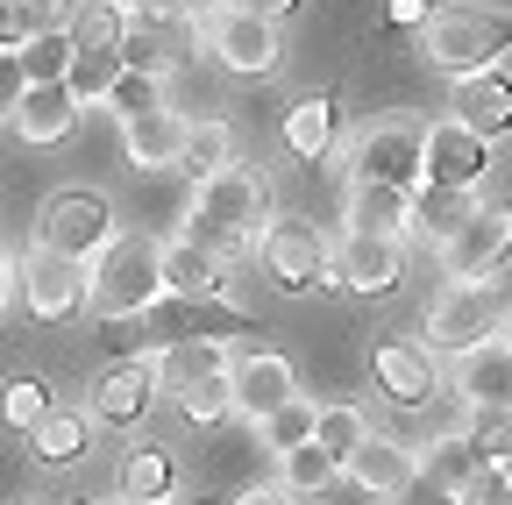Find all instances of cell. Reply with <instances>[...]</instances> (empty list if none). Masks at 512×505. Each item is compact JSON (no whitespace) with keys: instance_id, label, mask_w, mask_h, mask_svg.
<instances>
[{"instance_id":"1","label":"cell","mask_w":512,"mask_h":505,"mask_svg":"<svg viewBox=\"0 0 512 505\" xmlns=\"http://www.w3.org/2000/svg\"><path fill=\"white\" fill-rule=\"evenodd\" d=\"M264 221H271V185H264V171L228 164L221 178L200 185V207H192V235H185V242L214 249V257H235V249H249L256 235H264Z\"/></svg>"},{"instance_id":"2","label":"cell","mask_w":512,"mask_h":505,"mask_svg":"<svg viewBox=\"0 0 512 505\" xmlns=\"http://www.w3.org/2000/svg\"><path fill=\"white\" fill-rule=\"evenodd\" d=\"M121 335V349H178V342H235V335H256V321L249 313H235V306H221V299H178V292H164V299H150L143 313H128V321H114Z\"/></svg>"},{"instance_id":"3","label":"cell","mask_w":512,"mask_h":505,"mask_svg":"<svg viewBox=\"0 0 512 505\" xmlns=\"http://www.w3.org/2000/svg\"><path fill=\"white\" fill-rule=\"evenodd\" d=\"M420 50H427V65L456 72V79L491 72V57L512 50V15H498V8H441V15L420 22Z\"/></svg>"},{"instance_id":"4","label":"cell","mask_w":512,"mask_h":505,"mask_svg":"<svg viewBox=\"0 0 512 505\" xmlns=\"http://www.w3.org/2000/svg\"><path fill=\"white\" fill-rule=\"evenodd\" d=\"M150 299H164V264L143 235H121L107 242V257L93 271V313L100 321H128V313H143Z\"/></svg>"},{"instance_id":"5","label":"cell","mask_w":512,"mask_h":505,"mask_svg":"<svg viewBox=\"0 0 512 505\" xmlns=\"http://www.w3.org/2000/svg\"><path fill=\"white\" fill-rule=\"evenodd\" d=\"M505 328V292L491 285V278H463V285H448L441 299H434V313H427V342L434 349H477V342H491Z\"/></svg>"},{"instance_id":"6","label":"cell","mask_w":512,"mask_h":505,"mask_svg":"<svg viewBox=\"0 0 512 505\" xmlns=\"http://www.w3.org/2000/svg\"><path fill=\"white\" fill-rule=\"evenodd\" d=\"M264 271L278 278V292H313V285H335V249L313 221H271L264 228Z\"/></svg>"},{"instance_id":"7","label":"cell","mask_w":512,"mask_h":505,"mask_svg":"<svg viewBox=\"0 0 512 505\" xmlns=\"http://www.w3.org/2000/svg\"><path fill=\"white\" fill-rule=\"evenodd\" d=\"M505 257H512V207H470L456 228L441 235L448 278H491Z\"/></svg>"},{"instance_id":"8","label":"cell","mask_w":512,"mask_h":505,"mask_svg":"<svg viewBox=\"0 0 512 505\" xmlns=\"http://www.w3.org/2000/svg\"><path fill=\"white\" fill-rule=\"evenodd\" d=\"M15 278H22V299H29L36 321H72L79 299H86V271H79L72 257H57V249H43V242L22 249Z\"/></svg>"},{"instance_id":"9","label":"cell","mask_w":512,"mask_h":505,"mask_svg":"<svg viewBox=\"0 0 512 505\" xmlns=\"http://www.w3.org/2000/svg\"><path fill=\"white\" fill-rule=\"evenodd\" d=\"M107 235H114V214L100 193H57L43 207V249H57L72 264H86V249H107Z\"/></svg>"},{"instance_id":"10","label":"cell","mask_w":512,"mask_h":505,"mask_svg":"<svg viewBox=\"0 0 512 505\" xmlns=\"http://www.w3.org/2000/svg\"><path fill=\"white\" fill-rule=\"evenodd\" d=\"M484 136L456 129V121H441V129L420 136V185H441V193H470L484 178Z\"/></svg>"},{"instance_id":"11","label":"cell","mask_w":512,"mask_h":505,"mask_svg":"<svg viewBox=\"0 0 512 505\" xmlns=\"http://www.w3.org/2000/svg\"><path fill=\"white\" fill-rule=\"evenodd\" d=\"M207 36H214V50H221L228 72H271V65H278V22H256V15L214 8Z\"/></svg>"},{"instance_id":"12","label":"cell","mask_w":512,"mask_h":505,"mask_svg":"<svg viewBox=\"0 0 512 505\" xmlns=\"http://www.w3.org/2000/svg\"><path fill=\"white\" fill-rule=\"evenodd\" d=\"M356 178L420 193V129H370V136L356 143Z\"/></svg>"},{"instance_id":"13","label":"cell","mask_w":512,"mask_h":505,"mask_svg":"<svg viewBox=\"0 0 512 505\" xmlns=\"http://www.w3.org/2000/svg\"><path fill=\"white\" fill-rule=\"evenodd\" d=\"M335 278H342L349 292H392V285H399V242L349 228L342 249H335Z\"/></svg>"},{"instance_id":"14","label":"cell","mask_w":512,"mask_h":505,"mask_svg":"<svg viewBox=\"0 0 512 505\" xmlns=\"http://www.w3.org/2000/svg\"><path fill=\"white\" fill-rule=\"evenodd\" d=\"M150 399H157V370L143 363V356H128V363H114L100 385H93V413L107 420V427H128V420H143L150 413Z\"/></svg>"},{"instance_id":"15","label":"cell","mask_w":512,"mask_h":505,"mask_svg":"<svg viewBox=\"0 0 512 505\" xmlns=\"http://www.w3.org/2000/svg\"><path fill=\"white\" fill-rule=\"evenodd\" d=\"M456 129H470V136H505L512 129V79H498V72H470V79H456Z\"/></svg>"},{"instance_id":"16","label":"cell","mask_w":512,"mask_h":505,"mask_svg":"<svg viewBox=\"0 0 512 505\" xmlns=\"http://www.w3.org/2000/svg\"><path fill=\"white\" fill-rule=\"evenodd\" d=\"M228 392H235V406H242V413H256V420H271L285 399H299V392H292V363H285V356H249L242 370H228Z\"/></svg>"},{"instance_id":"17","label":"cell","mask_w":512,"mask_h":505,"mask_svg":"<svg viewBox=\"0 0 512 505\" xmlns=\"http://www.w3.org/2000/svg\"><path fill=\"white\" fill-rule=\"evenodd\" d=\"M72 121H79V100H72V86H29L22 93V107H15V136L22 143H57V136H72Z\"/></svg>"},{"instance_id":"18","label":"cell","mask_w":512,"mask_h":505,"mask_svg":"<svg viewBox=\"0 0 512 505\" xmlns=\"http://www.w3.org/2000/svg\"><path fill=\"white\" fill-rule=\"evenodd\" d=\"M406 221H413V193H406V185H377V178L349 185V228L356 235H399Z\"/></svg>"},{"instance_id":"19","label":"cell","mask_w":512,"mask_h":505,"mask_svg":"<svg viewBox=\"0 0 512 505\" xmlns=\"http://www.w3.org/2000/svg\"><path fill=\"white\" fill-rule=\"evenodd\" d=\"M121 136H128V164H143V171H164V164H178L185 157V121L178 114H136V121H121Z\"/></svg>"},{"instance_id":"20","label":"cell","mask_w":512,"mask_h":505,"mask_svg":"<svg viewBox=\"0 0 512 505\" xmlns=\"http://www.w3.org/2000/svg\"><path fill=\"white\" fill-rule=\"evenodd\" d=\"M370 370H377V385L392 392L399 406H427V399H434V370H427V356L406 349V342H377V349H370Z\"/></svg>"},{"instance_id":"21","label":"cell","mask_w":512,"mask_h":505,"mask_svg":"<svg viewBox=\"0 0 512 505\" xmlns=\"http://www.w3.org/2000/svg\"><path fill=\"white\" fill-rule=\"evenodd\" d=\"M342 470H349L363 491H377V498H399V491L420 477V470H413V456L399 449V441H377V434H363V449H356Z\"/></svg>"},{"instance_id":"22","label":"cell","mask_w":512,"mask_h":505,"mask_svg":"<svg viewBox=\"0 0 512 505\" xmlns=\"http://www.w3.org/2000/svg\"><path fill=\"white\" fill-rule=\"evenodd\" d=\"M157 264H164V292L178 299H221V257L200 242H171L157 249Z\"/></svg>"},{"instance_id":"23","label":"cell","mask_w":512,"mask_h":505,"mask_svg":"<svg viewBox=\"0 0 512 505\" xmlns=\"http://www.w3.org/2000/svg\"><path fill=\"white\" fill-rule=\"evenodd\" d=\"M463 392H470L477 406H505V413H512V349H505V342L463 349Z\"/></svg>"},{"instance_id":"24","label":"cell","mask_w":512,"mask_h":505,"mask_svg":"<svg viewBox=\"0 0 512 505\" xmlns=\"http://www.w3.org/2000/svg\"><path fill=\"white\" fill-rule=\"evenodd\" d=\"M64 43H72V50H121L128 43L121 0H79V8L64 15Z\"/></svg>"},{"instance_id":"25","label":"cell","mask_w":512,"mask_h":505,"mask_svg":"<svg viewBox=\"0 0 512 505\" xmlns=\"http://www.w3.org/2000/svg\"><path fill=\"white\" fill-rule=\"evenodd\" d=\"M285 143H292L306 164H320V157H328V143H335V107L320 100V93H313V100H299V107H292V121H285Z\"/></svg>"},{"instance_id":"26","label":"cell","mask_w":512,"mask_h":505,"mask_svg":"<svg viewBox=\"0 0 512 505\" xmlns=\"http://www.w3.org/2000/svg\"><path fill=\"white\" fill-rule=\"evenodd\" d=\"M29 449H36L50 470L79 463V456H86V420H79V413H50L43 427H29Z\"/></svg>"},{"instance_id":"27","label":"cell","mask_w":512,"mask_h":505,"mask_svg":"<svg viewBox=\"0 0 512 505\" xmlns=\"http://www.w3.org/2000/svg\"><path fill=\"white\" fill-rule=\"evenodd\" d=\"M164 491H171V456L164 449H136L121 463V498L128 505H164Z\"/></svg>"},{"instance_id":"28","label":"cell","mask_w":512,"mask_h":505,"mask_svg":"<svg viewBox=\"0 0 512 505\" xmlns=\"http://www.w3.org/2000/svg\"><path fill=\"white\" fill-rule=\"evenodd\" d=\"M121 50H72V65H64V86H72V100H107V86L121 79Z\"/></svg>"},{"instance_id":"29","label":"cell","mask_w":512,"mask_h":505,"mask_svg":"<svg viewBox=\"0 0 512 505\" xmlns=\"http://www.w3.org/2000/svg\"><path fill=\"white\" fill-rule=\"evenodd\" d=\"M228 164H235V136L221 129V121H207V129H192V136H185V157H178V171H192V178L207 185V178H221Z\"/></svg>"},{"instance_id":"30","label":"cell","mask_w":512,"mask_h":505,"mask_svg":"<svg viewBox=\"0 0 512 505\" xmlns=\"http://www.w3.org/2000/svg\"><path fill=\"white\" fill-rule=\"evenodd\" d=\"M363 434H370V427H363L356 406H320V413H313V449H328L335 463H349V456L363 449Z\"/></svg>"},{"instance_id":"31","label":"cell","mask_w":512,"mask_h":505,"mask_svg":"<svg viewBox=\"0 0 512 505\" xmlns=\"http://www.w3.org/2000/svg\"><path fill=\"white\" fill-rule=\"evenodd\" d=\"M57 29V0H0V50H22L29 36Z\"/></svg>"},{"instance_id":"32","label":"cell","mask_w":512,"mask_h":505,"mask_svg":"<svg viewBox=\"0 0 512 505\" xmlns=\"http://www.w3.org/2000/svg\"><path fill=\"white\" fill-rule=\"evenodd\" d=\"M214 370H228L221 342H178V349H164V385H171V392L200 385V377H214Z\"/></svg>"},{"instance_id":"33","label":"cell","mask_w":512,"mask_h":505,"mask_svg":"<svg viewBox=\"0 0 512 505\" xmlns=\"http://www.w3.org/2000/svg\"><path fill=\"white\" fill-rule=\"evenodd\" d=\"M463 441H470L477 463H505V456H512V413H505V406H477V420H470Z\"/></svg>"},{"instance_id":"34","label":"cell","mask_w":512,"mask_h":505,"mask_svg":"<svg viewBox=\"0 0 512 505\" xmlns=\"http://www.w3.org/2000/svg\"><path fill=\"white\" fill-rule=\"evenodd\" d=\"M64 65H72V43H64V29H50V36H29V43H22V72H29V86H57V79H64Z\"/></svg>"},{"instance_id":"35","label":"cell","mask_w":512,"mask_h":505,"mask_svg":"<svg viewBox=\"0 0 512 505\" xmlns=\"http://www.w3.org/2000/svg\"><path fill=\"white\" fill-rule=\"evenodd\" d=\"M342 477V463L328 449H313V441H299V449H285V484L292 491H328Z\"/></svg>"},{"instance_id":"36","label":"cell","mask_w":512,"mask_h":505,"mask_svg":"<svg viewBox=\"0 0 512 505\" xmlns=\"http://www.w3.org/2000/svg\"><path fill=\"white\" fill-rule=\"evenodd\" d=\"M470 477H477V456H470V441H434V456H427V484L456 498Z\"/></svg>"},{"instance_id":"37","label":"cell","mask_w":512,"mask_h":505,"mask_svg":"<svg viewBox=\"0 0 512 505\" xmlns=\"http://www.w3.org/2000/svg\"><path fill=\"white\" fill-rule=\"evenodd\" d=\"M463 214H470V207H463V193H441V185H420V193H413V228H427L434 242L456 228Z\"/></svg>"},{"instance_id":"38","label":"cell","mask_w":512,"mask_h":505,"mask_svg":"<svg viewBox=\"0 0 512 505\" xmlns=\"http://www.w3.org/2000/svg\"><path fill=\"white\" fill-rule=\"evenodd\" d=\"M178 406H185V420H221V413L235 406V392H228V370L200 377V385H185V392H178Z\"/></svg>"},{"instance_id":"39","label":"cell","mask_w":512,"mask_h":505,"mask_svg":"<svg viewBox=\"0 0 512 505\" xmlns=\"http://www.w3.org/2000/svg\"><path fill=\"white\" fill-rule=\"evenodd\" d=\"M107 107H114L121 121H136V114H157V79H150V72H121V79L107 86Z\"/></svg>"},{"instance_id":"40","label":"cell","mask_w":512,"mask_h":505,"mask_svg":"<svg viewBox=\"0 0 512 505\" xmlns=\"http://www.w3.org/2000/svg\"><path fill=\"white\" fill-rule=\"evenodd\" d=\"M264 434H271V449H278V456L299 449V441H313V406H306V399H285V406L264 420Z\"/></svg>"},{"instance_id":"41","label":"cell","mask_w":512,"mask_h":505,"mask_svg":"<svg viewBox=\"0 0 512 505\" xmlns=\"http://www.w3.org/2000/svg\"><path fill=\"white\" fill-rule=\"evenodd\" d=\"M43 420H50V392L36 385V377L8 385V427H22V434H29V427H43Z\"/></svg>"},{"instance_id":"42","label":"cell","mask_w":512,"mask_h":505,"mask_svg":"<svg viewBox=\"0 0 512 505\" xmlns=\"http://www.w3.org/2000/svg\"><path fill=\"white\" fill-rule=\"evenodd\" d=\"M22 93H29V72H22V50H0V121H15Z\"/></svg>"},{"instance_id":"43","label":"cell","mask_w":512,"mask_h":505,"mask_svg":"<svg viewBox=\"0 0 512 505\" xmlns=\"http://www.w3.org/2000/svg\"><path fill=\"white\" fill-rule=\"evenodd\" d=\"M498 498H505V470L498 463H477V477L456 491V505H498Z\"/></svg>"},{"instance_id":"44","label":"cell","mask_w":512,"mask_h":505,"mask_svg":"<svg viewBox=\"0 0 512 505\" xmlns=\"http://www.w3.org/2000/svg\"><path fill=\"white\" fill-rule=\"evenodd\" d=\"M121 65H128V72H150V79H157V72H164V50H157V43H143L136 29H128V43H121Z\"/></svg>"},{"instance_id":"45","label":"cell","mask_w":512,"mask_h":505,"mask_svg":"<svg viewBox=\"0 0 512 505\" xmlns=\"http://www.w3.org/2000/svg\"><path fill=\"white\" fill-rule=\"evenodd\" d=\"M221 8H235V15H256V22H285L299 0H221Z\"/></svg>"},{"instance_id":"46","label":"cell","mask_w":512,"mask_h":505,"mask_svg":"<svg viewBox=\"0 0 512 505\" xmlns=\"http://www.w3.org/2000/svg\"><path fill=\"white\" fill-rule=\"evenodd\" d=\"M384 22H392V29H420V22H427V0H392Z\"/></svg>"},{"instance_id":"47","label":"cell","mask_w":512,"mask_h":505,"mask_svg":"<svg viewBox=\"0 0 512 505\" xmlns=\"http://www.w3.org/2000/svg\"><path fill=\"white\" fill-rule=\"evenodd\" d=\"M128 8H136L143 22H178V15H185V0H128Z\"/></svg>"},{"instance_id":"48","label":"cell","mask_w":512,"mask_h":505,"mask_svg":"<svg viewBox=\"0 0 512 505\" xmlns=\"http://www.w3.org/2000/svg\"><path fill=\"white\" fill-rule=\"evenodd\" d=\"M399 498H406V505H456V498H448V491H434V484H420V477H413V484H406Z\"/></svg>"},{"instance_id":"49","label":"cell","mask_w":512,"mask_h":505,"mask_svg":"<svg viewBox=\"0 0 512 505\" xmlns=\"http://www.w3.org/2000/svg\"><path fill=\"white\" fill-rule=\"evenodd\" d=\"M235 505H285V491H278V484H256V491H242Z\"/></svg>"},{"instance_id":"50","label":"cell","mask_w":512,"mask_h":505,"mask_svg":"<svg viewBox=\"0 0 512 505\" xmlns=\"http://www.w3.org/2000/svg\"><path fill=\"white\" fill-rule=\"evenodd\" d=\"M498 470H505V484H512V456H505V463H498Z\"/></svg>"},{"instance_id":"51","label":"cell","mask_w":512,"mask_h":505,"mask_svg":"<svg viewBox=\"0 0 512 505\" xmlns=\"http://www.w3.org/2000/svg\"><path fill=\"white\" fill-rule=\"evenodd\" d=\"M0 292H8V264H0Z\"/></svg>"},{"instance_id":"52","label":"cell","mask_w":512,"mask_h":505,"mask_svg":"<svg viewBox=\"0 0 512 505\" xmlns=\"http://www.w3.org/2000/svg\"><path fill=\"white\" fill-rule=\"evenodd\" d=\"M64 505H93V498H64Z\"/></svg>"},{"instance_id":"53","label":"cell","mask_w":512,"mask_h":505,"mask_svg":"<svg viewBox=\"0 0 512 505\" xmlns=\"http://www.w3.org/2000/svg\"><path fill=\"white\" fill-rule=\"evenodd\" d=\"M498 505H512V484H505V498H498Z\"/></svg>"},{"instance_id":"54","label":"cell","mask_w":512,"mask_h":505,"mask_svg":"<svg viewBox=\"0 0 512 505\" xmlns=\"http://www.w3.org/2000/svg\"><path fill=\"white\" fill-rule=\"evenodd\" d=\"M505 349H512V321H505Z\"/></svg>"}]
</instances>
